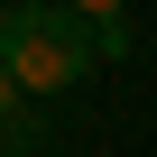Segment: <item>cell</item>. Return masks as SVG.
<instances>
[{"instance_id": "3", "label": "cell", "mask_w": 157, "mask_h": 157, "mask_svg": "<svg viewBox=\"0 0 157 157\" xmlns=\"http://www.w3.org/2000/svg\"><path fill=\"white\" fill-rule=\"evenodd\" d=\"M74 19H93V28H120V0H65Z\"/></svg>"}, {"instance_id": "2", "label": "cell", "mask_w": 157, "mask_h": 157, "mask_svg": "<svg viewBox=\"0 0 157 157\" xmlns=\"http://www.w3.org/2000/svg\"><path fill=\"white\" fill-rule=\"evenodd\" d=\"M28 111H37V102H28V83H19V74H10V65H0V129H19Z\"/></svg>"}, {"instance_id": "1", "label": "cell", "mask_w": 157, "mask_h": 157, "mask_svg": "<svg viewBox=\"0 0 157 157\" xmlns=\"http://www.w3.org/2000/svg\"><path fill=\"white\" fill-rule=\"evenodd\" d=\"M0 65L28 83V102L74 93V83L102 65V28L74 19L65 0H10V10H0Z\"/></svg>"}]
</instances>
